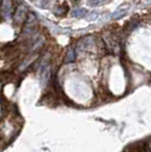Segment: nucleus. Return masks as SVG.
<instances>
[{
  "instance_id": "6e6552de",
  "label": "nucleus",
  "mask_w": 151,
  "mask_h": 152,
  "mask_svg": "<svg viewBox=\"0 0 151 152\" xmlns=\"http://www.w3.org/2000/svg\"><path fill=\"white\" fill-rule=\"evenodd\" d=\"M43 42H44V39L43 38H41V40H40V39H38V40H37V42H35V43H34V45L31 47V51L37 50L38 48H40L41 45H43Z\"/></svg>"
},
{
  "instance_id": "7ed1b4c3",
  "label": "nucleus",
  "mask_w": 151,
  "mask_h": 152,
  "mask_svg": "<svg viewBox=\"0 0 151 152\" xmlns=\"http://www.w3.org/2000/svg\"><path fill=\"white\" fill-rule=\"evenodd\" d=\"M85 14H86V10L84 8H77L72 12V16L75 18H81L83 16H85Z\"/></svg>"
},
{
  "instance_id": "1a4fd4ad",
  "label": "nucleus",
  "mask_w": 151,
  "mask_h": 152,
  "mask_svg": "<svg viewBox=\"0 0 151 152\" xmlns=\"http://www.w3.org/2000/svg\"><path fill=\"white\" fill-rule=\"evenodd\" d=\"M1 4H2V0H0V5H1Z\"/></svg>"
},
{
  "instance_id": "20e7f679",
  "label": "nucleus",
  "mask_w": 151,
  "mask_h": 152,
  "mask_svg": "<svg viewBox=\"0 0 151 152\" xmlns=\"http://www.w3.org/2000/svg\"><path fill=\"white\" fill-rule=\"evenodd\" d=\"M74 60H75V51H74V49L69 48L68 50H67V53H66L65 61H66V63H72V61H74Z\"/></svg>"
},
{
  "instance_id": "f03ea898",
  "label": "nucleus",
  "mask_w": 151,
  "mask_h": 152,
  "mask_svg": "<svg viewBox=\"0 0 151 152\" xmlns=\"http://www.w3.org/2000/svg\"><path fill=\"white\" fill-rule=\"evenodd\" d=\"M26 13H27L26 7L23 6V5H21V6L17 8V10H16L15 15H14V19H15V22H17V23H22V22L25 19Z\"/></svg>"
},
{
  "instance_id": "0eeeda50",
  "label": "nucleus",
  "mask_w": 151,
  "mask_h": 152,
  "mask_svg": "<svg viewBox=\"0 0 151 152\" xmlns=\"http://www.w3.org/2000/svg\"><path fill=\"white\" fill-rule=\"evenodd\" d=\"M107 0H89L88 1V5L91 7H97V6H100V5H103Z\"/></svg>"
},
{
  "instance_id": "423d86ee",
  "label": "nucleus",
  "mask_w": 151,
  "mask_h": 152,
  "mask_svg": "<svg viewBox=\"0 0 151 152\" xmlns=\"http://www.w3.org/2000/svg\"><path fill=\"white\" fill-rule=\"evenodd\" d=\"M35 58H37V56H33V57H29V58H27V59L25 60V61H24V63H23L22 65H21L19 69H21V70H24V69L26 68V67H27V66H29V65H30V64H31L32 61H33V60L35 59Z\"/></svg>"
},
{
  "instance_id": "39448f33",
  "label": "nucleus",
  "mask_w": 151,
  "mask_h": 152,
  "mask_svg": "<svg viewBox=\"0 0 151 152\" xmlns=\"http://www.w3.org/2000/svg\"><path fill=\"white\" fill-rule=\"evenodd\" d=\"M126 13H127V9L126 8H119V9H117L115 13L113 14V17L114 19H119L122 18L124 15H126Z\"/></svg>"
},
{
  "instance_id": "f257e3e1",
  "label": "nucleus",
  "mask_w": 151,
  "mask_h": 152,
  "mask_svg": "<svg viewBox=\"0 0 151 152\" xmlns=\"http://www.w3.org/2000/svg\"><path fill=\"white\" fill-rule=\"evenodd\" d=\"M2 15L6 18H10L13 13V0H2Z\"/></svg>"
}]
</instances>
